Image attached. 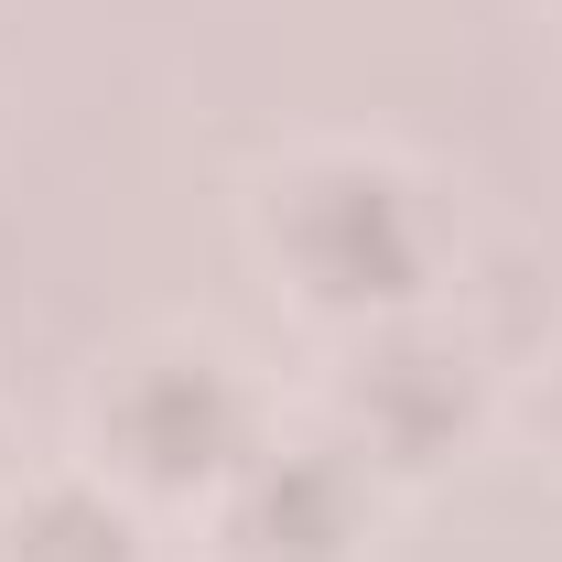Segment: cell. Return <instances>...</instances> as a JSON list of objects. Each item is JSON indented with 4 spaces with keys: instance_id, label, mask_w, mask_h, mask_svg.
<instances>
[{
    "instance_id": "6da1fadb",
    "label": "cell",
    "mask_w": 562,
    "mask_h": 562,
    "mask_svg": "<svg viewBox=\"0 0 562 562\" xmlns=\"http://www.w3.org/2000/svg\"><path fill=\"white\" fill-rule=\"evenodd\" d=\"M271 227L292 249V271H303V292H325V303H401V292H422V206L401 173L314 162V173H292Z\"/></svg>"
},
{
    "instance_id": "7a4b0ae2",
    "label": "cell",
    "mask_w": 562,
    "mask_h": 562,
    "mask_svg": "<svg viewBox=\"0 0 562 562\" xmlns=\"http://www.w3.org/2000/svg\"><path fill=\"white\" fill-rule=\"evenodd\" d=\"M120 454H131L140 476H216L227 454H238V390H227V368L216 357H151L120 379Z\"/></svg>"
},
{
    "instance_id": "3957f363",
    "label": "cell",
    "mask_w": 562,
    "mask_h": 562,
    "mask_svg": "<svg viewBox=\"0 0 562 562\" xmlns=\"http://www.w3.org/2000/svg\"><path fill=\"white\" fill-rule=\"evenodd\" d=\"M347 519H357V487H347L336 454H249V476H238V541L260 562L347 552Z\"/></svg>"
},
{
    "instance_id": "277c9868",
    "label": "cell",
    "mask_w": 562,
    "mask_h": 562,
    "mask_svg": "<svg viewBox=\"0 0 562 562\" xmlns=\"http://www.w3.org/2000/svg\"><path fill=\"white\" fill-rule=\"evenodd\" d=\"M357 412H368V432H379L390 454L454 443V422H465V357H443V347H379L368 379H357Z\"/></svg>"
},
{
    "instance_id": "5b68a950",
    "label": "cell",
    "mask_w": 562,
    "mask_h": 562,
    "mask_svg": "<svg viewBox=\"0 0 562 562\" xmlns=\"http://www.w3.org/2000/svg\"><path fill=\"white\" fill-rule=\"evenodd\" d=\"M11 562H131V519L87 487H44L11 519Z\"/></svg>"
},
{
    "instance_id": "8992f818",
    "label": "cell",
    "mask_w": 562,
    "mask_h": 562,
    "mask_svg": "<svg viewBox=\"0 0 562 562\" xmlns=\"http://www.w3.org/2000/svg\"><path fill=\"white\" fill-rule=\"evenodd\" d=\"M552 422H562V357H552Z\"/></svg>"
}]
</instances>
